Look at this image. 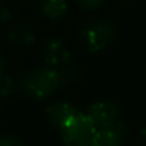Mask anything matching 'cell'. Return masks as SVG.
Masks as SVG:
<instances>
[{
  "mask_svg": "<svg viewBox=\"0 0 146 146\" xmlns=\"http://www.w3.org/2000/svg\"><path fill=\"white\" fill-rule=\"evenodd\" d=\"M60 86V76L54 68H35L21 79V91L33 101L49 98Z\"/></svg>",
  "mask_w": 146,
  "mask_h": 146,
  "instance_id": "cell-1",
  "label": "cell"
},
{
  "mask_svg": "<svg viewBox=\"0 0 146 146\" xmlns=\"http://www.w3.org/2000/svg\"><path fill=\"white\" fill-rule=\"evenodd\" d=\"M61 141L68 146H93L96 126L88 113L77 111L60 127Z\"/></svg>",
  "mask_w": 146,
  "mask_h": 146,
  "instance_id": "cell-2",
  "label": "cell"
},
{
  "mask_svg": "<svg viewBox=\"0 0 146 146\" xmlns=\"http://www.w3.org/2000/svg\"><path fill=\"white\" fill-rule=\"evenodd\" d=\"M115 27L107 19H96L90 22L80 33L82 46L90 54H99L113 42Z\"/></svg>",
  "mask_w": 146,
  "mask_h": 146,
  "instance_id": "cell-3",
  "label": "cell"
},
{
  "mask_svg": "<svg viewBox=\"0 0 146 146\" xmlns=\"http://www.w3.org/2000/svg\"><path fill=\"white\" fill-rule=\"evenodd\" d=\"M88 115L94 123L96 129H99L121 121L123 111L119 105L113 101H98L88 108Z\"/></svg>",
  "mask_w": 146,
  "mask_h": 146,
  "instance_id": "cell-4",
  "label": "cell"
},
{
  "mask_svg": "<svg viewBox=\"0 0 146 146\" xmlns=\"http://www.w3.org/2000/svg\"><path fill=\"white\" fill-rule=\"evenodd\" d=\"M127 135V129L123 121L110 124L105 127L96 129L94 138H93V146H116L124 141Z\"/></svg>",
  "mask_w": 146,
  "mask_h": 146,
  "instance_id": "cell-5",
  "label": "cell"
},
{
  "mask_svg": "<svg viewBox=\"0 0 146 146\" xmlns=\"http://www.w3.org/2000/svg\"><path fill=\"white\" fill-rule=\"evenodd\" d=\"M42 60L47 66H64L71 58V52L61 39H49L42 46Z\"/></svg>",
  "mask_w": 146,
  "mask_h": 146,
  "instance_id": "cell-6",
  "label": "cell"
},
{
  "mask_svg": "<svg viewBox=\"0 0 146 146\" xmlns=\"http://www.w3.org/2000/svg\"><path fill=\"white\" fill-rule=\"evenodd\" d=\"M77 111H79V108H76L72 104H69V102H57V104H52L46 108V116L50 121L52 126L60 129V127H63L64 123H66L74 113H77Z\"/></svg>",
  "mask_w": 146,
  "mask_h": 146,
  "instance_id": "cell-7",
  "label": "cell"
},
{
  "mask_svg": "<svg viewBox=\"0 0 146 146\" xmlns=\"http://www.w3.org/2000/svg\"><path fill=\"white\" fill-rule=\"evenodd\" d=\"M8 42L16 49H25L35 44V33L25 24H17L8 33Z\"/></svg>",
  "mask_w": 146,
  "mask_h": 146,
  "instance_id": "cell-8",
  "label": "cell"
},
{
  "mask_svg": "<svg viewBox=\"0 0 146 146\" xmlns=\"http://www.w3.org/2000/svg\"><path fill=\"white\" fill-rule=\"evenodd\" d=\"M42 13L50 19H58L66 11V0H42Z\"/></svg>",
  "mask_w": 146,
  "mask_h": 146,
  "instance_id": "cell-9",
  "label": "cell"
},
{
  "mask_svg": "<svg viewBox=\"0 0 146 146\" xmlns=\"http://www.w3.org/2000/svg\"><path fill=\"white\" fill-rule=\"evenodd\" d=\"M58 76H60V86H69L72 83H76L79 80V69L74 66H66L61 71H58Z\"/></svg>",
  "mask_w": 146,
  "mask_h": 146,
  "instance_id": "cell-10",
  "label": "cell"
},
{
  "mask_svg": "<svg viewBox=\"0 0 146 146\" xmlns=\"http://www.w3.org/2000/svg\"><path fill=\"white\" fill-rule=\"evenodd\" d=\"M14 93H16V85H14L13 79L8 76H2L0 77V98L7 99L13 96Z\"/></svg>",
  "mask_w": 146,
  "mask_h": 146,
  "instance_id": "cell-11",
  "label": "cell"
},
{
  "mask_svg": "<svg viewBox=\"0 0 146 146\" xmlns=\"http://www.w3.org/2000/svg\"><path fill=\"white\" fill-rule=\"evenodd\" d=\"M105 0H77V3L83 8V10H98L104 5Z\"/></svg>",
  "mask_w": 146,
  "mask_h": 146,
  "instance_id": "cell-12",
  "label": "cell"
},
{
  "mask_svg": "<svg viewBox=\"0 0 146 146\" xmlns=\"http://www.w3.org/2000/svg\"><path fill=\"white\" fill-rule=\"evenodd\" d=\"M21 140L16 137H5V138H0V145L2 146H10V145H21Z\"/></svg>",
  "mask_w": 146,
  "mask_h": 146,
  "instance_id": "cell-13",
  "label": "cell"
},
{
  "mask_svg": "<svg viewBox=\"0 0 146 146\" xmlns=\"http://www.w3.org/2000/svg\"><path fill=\"white\" fill-rule=\"evenodd\" d=\"M3 71H5V60H3V55L0 54V77L3 76Z\"/></svg>",
  "mask_w": 146,
  "mask_h": 146,
  "instance_id": "cell-14",
  "label": "cell"
},
{
  "mask_svg": "<svg viewBox=\"0 0 146 146\" xmlns=\"http://www.w3.org/2000/svg\"><path fill=\"white\" fill-rule=\"evenodd\" d=\"M141 140L146 143V127H143V129H141Z\"/></svg>",
  "mask_w": 146,
  "mask_h": 146,
  "instance_id": "cell-15",
  "label": "cell"
},
{
  "mask_svg": "<svg viewBox=\"0 0 146 146\" xmlns=\"http://www.w3.org/2000/svg\"><path fill=\"white\" fill-rule=\"evenodd\" d=\"M0 102H2V98H0Z\"/></svg>",
  "mask_w": 146,
  "mask_h": 146,
  "instance_id": "cell-16",
  "label": "cell"
},
{
  "mask_svg": "<svg viewBox=\"0 0 146 146\" xmlns=\"http://www.w3.org/2000/svg\"><path fill=\"white\" fill-rule=\"evenodd\" d=\"M0 22H2V19H0Z\"/></svg>",
  "mask_w": 146,
  "mask_h": 146,
  "instance_id": "cell-17",
  "label": "cell"
}]
</instances>
